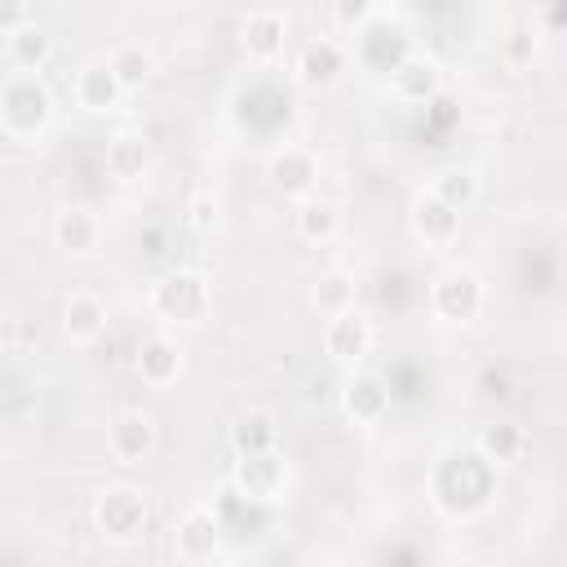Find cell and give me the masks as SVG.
Segmentation results:
<instances>
[{
  "mask_svg": "<svg viewBox=\"0 0 567 567\" xmlns=\"http://www.w3.org/2000/svg\"><path fill=\"white\" fill-rule=\"evenodd\" d=\"M53 115V93L40 75L31 71H18L0 84V124L13 133V137H31L49 124Z\"/></svg>",
  "mask_w": 567,
  "mask_h": 567,
  "instance_id": "6da1fadb",
  "label": "cell"
},
{
  "mask_svg": "<svg viewBox=\"0 0 567 567\" xmlns=\"http://www.w3.org/2000/svg\"><path fill=\"white\" fill-rule=\"evenodd\" d=\"M146 518H151L146 496H142V487H133V483H111V487H102L97 501H93V527H97L106 540H115V545L137 540V536L146 532Z\"/></svg>",
  "mask_w": 567,
  "mask_h": 567,
  "instance_id": "7a4b0ae2",
  "label": "cell"
},
{
  "mask_svg": "<svg viewBox=\"0 0 567 567\" xmlns=\"http://www.w3.org/2000/svg\"><path fill=\"white\" fill-rule=\"evenodd\" d=\"M208 279L199 270H168L151 284V310L168 323H199L208 315Z\"/></svg>",
  "mask_w": 567,
  "mask_h": 567,
  "instance_id": "3957f363",
  "label": "cell"
},
{
  "mask_svg": "<svg viewBox=\"0 0 567 567\" xmlns=\"http://www.w3.org/2000/svg\"><path fill=\"white\" fill-rule=\"evenodd\" d=\"M430 306L447 323H470L483 310V279L470 266H447L430 288Z\"/></svg>",
  "mask_w": 567,
  "mask_h": 567,
  "instance_id": "277c9868",
  "label": "cell"
},
{
  "mask_svg": "<svg viewBox=\"0 0 567 567\" xmlns=\"http://www.w3.org/2000/svg\"><path fill=\"white\" fill-rule=\"evenodd\" d=\"M288 487V465L279 452H257V456H239L235 461V492L244 501H257V505H270L279 501Z\"/></svg>",
  "mask_w": 567,
  "mask_h": 567,
  "instance_id": "5b68a950",
  "label": "cell"
},
{
  "mask_svg": "<svg viewBox=\"0 0 567 567\" xmlns=\"http://www.w3.org/2000/svg\"><path fill=\"white\" fill-rule=\"evenodd\" d=\"M266 177L279 195L288 199H310L315 182H319V159L306 151V146H279L266 164Z\"/></svg>",
  "mask_w": 567,
  "mask_h": 567,
  "instance_id": "8992f818",
  "label": "cell"
},
{
  "mask_svg": "<svg viewBox=\"0 0 567 567\" xmlns=\"http://www.w3.org/2000/svg\"><path fill=\"white\" fill-rule=\"evenodd\" d=\"M106 447L120 465H142L155 452V421L146 412H120L106 430Z\"/></svg>",
  "mask_w": 567,
  "mask_h": 567,
  "instance_id": "52a82bcc",
  "label": "cell"
},
{
  "mask_svg": "<svg viewBox=\"0 0 567 567\" xmlns=\"http://www.w3.org/2000/svg\"><path fill=\"white\" fill-rule=\"evenodd\" d=\"M173 545H177V554L190 558V563L213 558L217 545H221V523H217V514H213L208 505H190V509L177 518V527H173Z\"/></svg>",
  "mask_w": 567,
  "mask_h": 567,
  "instance_id": "ba28073f",
  "label": "cell"
},
{
  "mask_svg": "<svg viewBox=\"0 0 567 567\" xmlns=\"http://www.w3.org/2000/svg\"><path fill=\"white\" fill-rule=\"evenodd\" d=\"M439 89H443V66L425 53H408L390 71V97H399V102H430V97H439Z\"/></svg>",
  "mask_w": 567,
  "mask_h": 567,
  "instance_id": "9c48e42d",
  "label": "cell"
},
{
  "mask_svg": "<svg viewBox=\"0 0 567 567\" xmlns=\"http://www.w3.org/2000/svg\"><path fill=\"white\" fill-rule=\"evenodd\" d=\"M368 346H372V323H368V315H363L359 306L346 310V315H332V319L323 323V350H328L332 359L354 363V359L368 354Z\"/></svg>",
  "mask_w": 567,
  "mask_h": 567,
  "instance_id": "30bf717a",
  "label": "cell"
},
{
  "mask_svg": "<svg viewBox=\"0 0 567 567\" xmlns=\"http://www.w3.org/2000/svg\"><path fill=\"white\" fill-rule=\"evenodd\" d=\"M341 71H346V49H341V40H332V35H310V40L297 49V75H301V84L323 89V84H332Z\"/></svg>",
  "mask_w": 567,
  "mask_h": 567,
  "instance_id": "8fae6325",
  "label": "cell"
},
{
  "mask_svg": "<svg viewBox=\"0 0 567 567\" xmlns=\"http://www.w3.org/2000/svg\"><path fill=\"white\" fill-rule=\"evenodd\" d=\"M133 368L146 385H173L182 377V346L173 337H142L137 341V354H133Z\"/></svg>",
  "mask_w": 567,
  "mask_h": 567,
  "instance_id": "7c38bea8",
  "label": "cell"
},
{
  "mask_svg": "<svg viewBox=\"0 0 567 567\" xmlns=\"http://www.w3.org/2000/svg\"><path fill=\"white\" fill-rule=\"evenodd\" d=\"M341 408L359 421V425H377L390 412V385L377 372H354L341 385Z\"/></svg>",
  "mask_w": 567,
  "mask_h": 567,
  "instance_id": "4fadbf2b",
  "label": "cell"
},
{
  "mask_svg": "<svg viewBox=\"0 0 567 567\" xmlns=\"http://www.w3.org/2000/svg\"><path fill=\"white\" fill-rule=\"evenodd\" d=\"M284 35H288V18L275 4H257L244 18V49H248V58H261V62L275 58L284 49Z\"/></svg>",
  "mask_w": 567,
  "mask_h": 567,
  "instance_id": "5bb4252c",
  "label": "cell"
},
{
  "mask_svg": "<svg viewBox=\"0 0 567 567\" xmlns=\"http://www.w3.org/2000/svg\"><path fill=\"white\" fill-rule=\"evenodd\" d=\"M97 239H102V221H97L89 208L71 204V208H62V213H58V221H53V244H58L62 252L84 257V252H93V248H97Z\"/></svg>",
  "mask_w": 567,
  "mask_h": 567,
  "instance_id": "9a60e30c",
  "label": "cell"
},
{
  "mask_svg": "<svg viewBox=\"0 0 567 567\" xmlns=\"http://www.w3.org/2000/svg\"><path fill=\"white\" fill-rule=\"evenodd\" d=\"M120 80L111 75V66H106V58H93V62H84L80 71H75V102L84 106V111H111L115 102H120Z\"/></svg>",
  "mask_w": 567,
  "mask_h": 567,
  "instance_id": "2e32d148",
  "label": "cell"
},
{
  "mask_svg": "<svg viewBox=\"0 0 567 567\" xmlns=\"http://www.w3.org/2000/svg\"><path fill=\"white\" fill-rule=\"evenodd\" d=\"M412 230L425 239V244H452L456 230H461V213H452L443 199H434L430 190H421L412 199Z\"/></svg>",
  "mask_w": 567,
  "mask_h": 567,
  "instance_id": "e0dca14e",
  "label": "cell"
},
{
  "mask_svg": "<svg viewBox=\"0 0 567 567\" xmlns=\"http://www.w3.org/2000/svg\"><path fill=\"white\" fill-rule=\"evenodd\" d=\"M102 328H106V306L93 292H71L66 306H62V332L75 346H89V341L102 337Z\"/></svg>",
  "mask_w": 567,
  "mask_h": 567,
  "instance_id": "ac0fdd59",
  "label": "cell"
},
{
  "mask_svg": "<svg viewBox=\"0 0 567 567\" xmlns=\"http://www.w3.org/2000/svg\"><path fill=\"white\" fill-rule=\"evenodd\" d=\"M151 168V151L137 133H115L106 142V173L120 177V182H137L142 173Z\"/></svg>",
  "mask_w": 567,
  "mask_h": 567,
  "instance_id": "d6986e66",
  "label": "cell"
},
{
  "mask_svg": "<svg viewBox=\"0 0 567 567\" xmlns=\"http://www.w3.org/2000/svg\"><path fill=\"white\" fill-rule=\"evenodd\" d=\"M523 447H527V434H523L514 421H492V425H483V434H478V456H483L487 465H509V461L523 456Z\"/></svg>",
  "mask_w": 567,
  "mask_h": 567,
  "instance_id": "ffe728a7",
  "label": "cell"
},
{
  "mask_svg": "<svg viewBox=\"0 0 567 567\" xmlns=\"http://www.w3.org/2000/svg\"><path fill=\"white\" fill-rule=\"evenodd\" d=\"M310 301H315V310L328 315V319L354 310V275H350V270H323V275L315 279V288H310Z\"/></svg>",
  "mask_w": 567,
  "mask_h": 567,
  "instance_id": "44dd1931",
  "label": "cell"
},
{
  "mask_svg": "<svg viewBox=\"0 0 567 567\" xmlns=\"http://www.w3.org/2000/svg\"><path fill=\"white\" fill-rule=\"evenodd\" d=\"M275 439H279V425L270 412H244L230 430V443L239 456H257V452H275Z\"/></svg>",
  "mask_w": 567,
  "mask_h": 567,
  "instance_id": "7402d4cb",
  "label": "cell"
},
{
  "mask_svg": "<svg viewBox=\"0 0 567 567\" xmlns=\"http://www.w3.org/2000/svg\"><path fill=\"white\" fill-rule=\"evenodd\" d=\"M106 66H111V75L120 80V89H137V84L155 71V58H151V49H142L137 40H124V44L111 49Z\"/></svg>",
  "mask_w": 567,
  "mask_h": 567,
  "instance_id": "603a6c76",
  "label": "cell"
},
{
  "mask_svg": "<svg viewBox=\"0 0 567 567\" xmlns=\"http://www.w3.org/2000/svg\"><path fill=\"white\" fill-rule=\"evenodd\" d=\"M337 230H341V213L328 199H301V208H297V235L306 244H328V239H337Z\"/></svg>",
  "mask_w": 567,
  "mask_h": 567,
  "instance_id": "cb8c5ba5",
  "label": "cell"
},
{
  "mask_svg": "<svg viewBox=\"0 0 567 567\" xmlns=\"http://www.w3.org/2000/svg\"><path fill=\"white\" fill-rule=\"evenodd\" d=\"M49 53H53V35H49L40 22H27V27H18V31L9 35V58H13L22 71H31V75H35V66H40Z\"/></svg>",
  "mask_w": 567,
  "mask_h": 567,
  "instance_id": "d4e9b609",
  "label": "cell"
},
{
  "mask_svg": "<svg viewBox=\"0 0 567 567\" xmlns=\"http://www.w3.org/2000/svg\"><path fill=\"white\" fill-rule=\"evenodd\" d=\"M430 195H434V199H443L452 213H465V208L478 199V177H474L470 168H443V173L434 177Z\"/></svg>",
  "mask_w": 567,
  "mask_h": 567,
  "instance_id": "484cf974",
  "label": "cell"
},
{
  "mask_svg": "<svg viewBox=\"0 0 567 567\" xmlns=\"http://www.w3.org/2000/svg\"><path fill=\"white\" fill-rule=\"evenodd\" d=\"M532 53H536V27L532 22H514L505 31V62L509 66H527Z\"/></svg>",
  "mask_w": 567,
  "mask_h": 567,
  "instance_id": "4316f807",
  "label": "cell"
},
{
  "mask_svg": "<svg viewBox=\"0 0 567 567\" xmlns=\"http://www.w3.org/2000/svg\"><path fill=\"white\" fill-rule=\"evenodd\" d=\"M213 221H217V199H213L208 190H199V195L190 199V230L208 235V230H213Z\"/></svg>",
  "mask_w": 567,
  "mask_h": 567,
  "instance_id": "83f0119b",
  "label": "cell"
},
{
  "mask_svg": "<svg viewBox=\"0 0 567 567\" xmlns=\"http://www.w3.org/2000/svg\"><path fill=\"white\" fill-rule=\"evenodd\" d=\"M27 22H35V9H31V4H22V0H0V31H4V35H13V31L27 27Z\"/></svg>",
  "mask_w": 567,
  "mask_h": 567,
  "instance_id": "f1b7e54d",
  "label": "cell"
},
{
  "mask_svg": "<svg viewBox=\"0 0 567 567\" xmlns=\"http://www.w3.org/2000/svg\"><path fill=\"white\" fill-rule=\"evenodd\" d=\"M332 18H341V22H368V18H377V9L368 4V0H341V4H332Z\"/></svg>",
  "mask_w": 567,
  "mask_h": 567,
  "instance_id": "f546056e",
  "label": "cell"
}]
</instances>
